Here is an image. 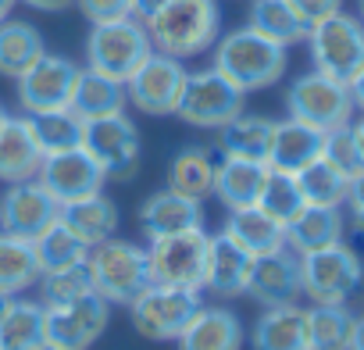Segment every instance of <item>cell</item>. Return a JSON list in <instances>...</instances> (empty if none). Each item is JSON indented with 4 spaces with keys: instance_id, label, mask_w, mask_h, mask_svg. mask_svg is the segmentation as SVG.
I'll use <instances>...</instances> for the list:
<instances>
[{
    "instance_id": "cell-1",
    "label": "cell",
    "mask_w": 364,
    "mask_h": 350,
    "mask_svg": "<svg viewBox=\"0 0 364 350\" xmlns=\"http://www.w3.org/2000/svg\"><path fill=\"white\" fill-rule=\"evenodd\" d=\"M143 26L157 54L186 61L215 47L222 33V11L218 0H164L154 15L143 18Z\"/></svg>"
},
{
    "instance_id": "cell-2",
    "label": "cell",
    "mask_w": 364,
    "mask_h": 350,
    "mask_svg": "<svg viewBox=\"0 0 364 350\" xmlns=\"http://www.w3.org/2000/svg\"><path fill=\"white\" fill-rule=\"evenodd\" d=\"M215 68L232 79L243 93L268 90L286 72V47L243 26L222 40H215Z\"/></svg>"
},
{
    "instance_id": "cell-3",
    "label": "cell",
    "mask_w": 364,
    "mask_h": 350,
    "mask_svg": "<svg viewBox=\"0 0 364 350\" xmlns=\"http://www.w3.org/2000/svg\"><path fill=\"white\" fill-rule=\"evenodd\" d=\"M154 54V43L146 36L143 18L125 15V18H111V22H93L90 36H86V68L129 83V75Z\"/></svg>"
},
{
    "instance_id": "cell-4",
    "label": "cell",
    "mask_w": 364,
    "mask_h": 350,
    "mask_svg": "<svg viewBox=\"0 0 364 350\" xmlns=\"http://www.w3.org/2000/svg\"><path fill=\"white\" fill-rule=\"evenodd\" d=\"M93 293L104 297L107 304H132L146 286H150V265H146V247L129 243V240H104L90 247L86 258Z\"/></svg>"
},
{
    "instance_id": "cell-5",
    "label": "cell",
    "mask_w": 364,
    "mask_h": 350,
    "mask_svg": "<svg viewBox=\"0 0 364 350\" xmlns=\"http://www.w3.org/2000/svg\"><path fill=\"white\" fill-rule=\"evenodd\" d=\"M360 282H364V261L343 240L300 254V290L314 304H346Z\"/></svg>"
},
{
    "instance_id": "cell-6",
    "label": "cell",
    "mask_w": 364,
    "mask_h": 350,
    "mask_svg": "<svg viewBox=\"0 0 364 350\" xmlns=\"http://www.w3.org/2000/svg\"><path fill=\"white\" fill-rule=\"evenodd\" d=\"M243 100H247V93L211 65L200 72H186L175 115L197 129H222L225 122L243 115Z\"/></svg>"
},
{
    "instance_id": "cell-7",
    "label": "cell",
    "mask_w": 364,
    "mask_h": 350,
    "mask_svg": "<svg viewBox=\"0 0 364 350\" xmlns=\"http://www.w3.org/2000/svg\"><path fill=\"white\" fill-rule=\"evenodd\" d=\"M307 47H311L314 72L350 86V79L364 68V22L336 11L318 26H311Z\"/></svg>"
},
{
    "instance_id": "cell-8",
    "label": "cell",
    "mask_w": 364,
    "mask_h": 350,
    "mask_svg": "<svg viewBox=\"0 0 364 350\" xmlns=\"http://www.w3.org/2000/svg\"><path fill=\"white\" fill-rule=\"evenodd\" d=\"M200 307H204L200 290H178V286H161V282H150L129 304L136 332L154 343H168V339L175 343Z\"/></svg>"
},
{
    "instance_id": "cell-9",
    "label": "cell",
    "mask_w": 364,
    "mask_h": 350,
    "mask_svg": "<svg viewBox=\"0 0 364 350\" xmlns=\"http://www.w3.org/2000/svg\"><path fill=\"white\" fill-rule=\"evenodd\" d=\"M150 282L178 286V290H200L204 293V272H208V233L190 229L175 236H157L146 247Z\"/></svg>"
},
{
    "instance_id": "cell-10",
    "label": "cell",
    "mask_w": 364,
    "mask_h": 350,
    "mask_svg": "<svg viewBox=\"0 0 364 350\" xmlns=\"http://www.w3.org/2000/svg\"><path fill=\"white\" fill-rule=\"evenodd\" d=\"M82 150L100 164L104 179L129 183L139 168L143 143H139V129L132 125V118H125V111H118V115H104V118L86 122Z\"/></svg>"
},
{
    "instance_id": "cell-11",
    "label": "cell",
    "mask_w": 364,
    "mask_h": 350,
    "mask_svg": "<svg viewBox=\"0 0 364 350\" xmlns=\"http://www.w3.org/2000/svg\"><path fill=\"white\" fill-rule=\"evenodd\" d=\"M286 107H289V118L307 122L321 132L339 129L353 118L350 86L321 72H304L300 79H293V86L286 90Z\"/></svg>"
},
{
    "instance_id": "cell-12",
    "label": "cell",
    "mask_w": 364,
    "mask_h": 350,
    "mask_svg": "<svg viewBox=\"0 0 364 350\" xmlns=\"http://www.w3.org/2000/svg\"><path fill=\"white\" fill-rule=\"evenodd\" d=\"M43 314H47V343L50 346L90 350L100 339V332L107 329L111 304L97 293H86V297L68 300V304H54V307L43 304Z\"/></svg>"
},
{
    "instance_id": "cell-13",
    "label": "cell",
    "mask_w": 364,
    "mask_h": 350,
    "mask_svg": "<svg viewBox=\"0 0 364 350\" xmlns=\"http://www.w3.org/2000/svg\"><path fill=\"white\" fill-rule=\"evenodd\" d=\"M182 83H186V68L178 58L168 54H150L125 83V97L132 107H139L143 115H175L178 97H182Z\"/></svg>"
},
{
    "instance_id": "cell-14",
    "label": "cell",
    "mask_w": 364,
    "mask_h": 350,
    "mask_svg": "<svg viewBox=\"0 0 364 350\" xmlns=\"http://www.w3.org/2000/svg\"><path fill=\"white\" fill-rule=\"evenodd\" d=\"M79 79V65L61 54H43L26 75H18V104L26 115L40 111H61L72 100Z\"/></svg>"
},
{
    "instance_id": "cell-15",
    "label": "cell",
    "mask_w": 364,
    "mask_h": 350,
    "mask_svg": "<svg viewBox=\"0 0 364 350\" xmlns=\"http://www.w3.org/2000/svg\"><path fill=\"white\" fill-rule=\"evenodd\" d=\"M61 218V204L43 190L40 179L11 183L0 197V233H11L22 240H36Z\"/></svg>"
},
{
    "instance_id": "cell-16",
    "label": "cell",
    "mask_w": 364,
    "mask_h": 350,
    "mask_svg": "<svg viewBox=\"0 0 364 350\" xmlns=\"http://www.w3.org/2000/svg\"><path fill=\"white\" fill-rule=\"evenodd\" d=\"M36 179L43 183V190H47L61 208L72 204V201H82V197L100 193L104 183H107L104 171H100V164H97L82 147L65 150V154H47Z\"/></svg>"
},
{
    "instance_id": "cell-17",
    "label": "cell",
    "mask_w": 364,
    "mask_h": 350,
    "mask_svg": "<svg viewBox=\"0 0 364 350\" xmlns=\"http://www.w3.org/2000/svg\"><path fill=\"white\" fill-rule=\"evenodd\" d=\"M247 297H254L264 307L300 300L304 297V290H300V258L289 247L254 258L250 279H247Z\"/></svg>"
},
{
    "instance_id": "cell-18",
    "label": "cell",
    "mask_w": 364,
    "mask_h": 350,
    "mask_svg": "<svg viewBox=\"0 0 364 350\" xmlns=\"http://www.w3.org/2000/svg\"><path fill=\"white\" fill-rule=\"evenodd\" d=\"M254 258L222 229L208 236V272H204V290L215 297H243L247 279H250Z\"/></svg>"
},
{
    "instance_id": "cell-19",
    "label": "cell",
    "mask_w": 364,
    "mask_h": 350,
    "mask_svg": "<svg viewBox=\"0 0 364 350\" xmlns=\"http://www.w3.org/2000/svg\"><path fill=\"white\" fill-rule=\"evenodd\" d=\"M139 226H143L146 240L190 233V229H204V201L182 197L175 190H161V193H154V197L143 201Z\"/></svg>"
},
{
    "instance_id": "cell-20",
    "label": "cell",
    "mask_w": 364,
    "mask_h": 350,
    "mask_svg": "<svg viewBox=\"0 0 364 350\" xmlns=\"http://www.w3.org/2000/svg\"><path fill=\"white\" fill-rule=\"evenodd\" d=\"M43 164V150L29 129V118H11L0 125V183H26L36 179Z\"/></svg>"
},
{
    "instance_id": "cell-21",
    "label": "cell",
    "mask_w": 364,
    "mask_h": 350,
    "mask_svg": "<svg viewBox=\"0 0 364 350\" xmlns=\"http://www.w3.org/2000/svg\"><path fill=\"white\" fill-rule=\"evenodd\" d=\"M268 161H247V157H225L218 161L215 171V197L222 201V208L236 211V208H254L261 201V190L268 183Z\"/></svg>"
},
{
    "instance_id": "cell-22",
    "label": "cell",
    "mask_w": 364,
    "mask_h": 350,
    "mask_svg": "<svg viewBox=\"0 0 364 350\" xmlns=\"http://www.w3.org/2000/svg\"><path fill=\"white\" fill-rule=\"evenodd\" d=\"M321 147H325V132H321V129H314V125H307V122H296V118L275 122L268 168L296 175L300 168H307L311 161L321 157Z\"/></svg>"
},
{
    "instance_id": "cell-23",
    "label": "cell",
    "mask_w": 364,
    "mask_h": 350,
    "mask_svg": "<svg viewBox=\"0 0 364 350\" xmlns=\"http://www.w3.org/2000/svg\"><path fill=\"white\" fill-rule=\"evenodd\" d=\"M178 350H243V325L229 307H200L175 339Z\"/></svg>"
},
{
    "instance_id": "cell-24",
    "label": "cell",
    "mask_w": 364,
    "mask_h": 350,
    "mask_svg": "<svg viewBox=\"0 0 364 350\" xmlns=\"http://www.w3.org/2000/svg\"><path fill=\"white\" fill-rule=\"evenodd\" d=\"M218 161H222L218 147H182L168 168V190L193 197V201H208L215 193Z\"/></svg>"
},
{
    "instance_id": "cell-25",
    "label": "cell",
    "mask_w": 364,
    "mask_h": 350,
    "mask_svg": "<svg viewBox=\"0 0 364 350\" xmlns=\"http://www.w3.org/2000/svg\"><path fill=\"white\" fill-rule=\"evenodd\" d=\"M254 350H311L307 346V307L275 304L254 322Z\"/></svg>"
},
{
    "instance_id": "cell-26",
    "label": "cell",
    "mask_w": 364,
    "mask_h": 350,
    "mask_svg": "<svg viewBox=\"0 0 364 350\" xmlns=\"http://www.w3.org/2000/svg\"><path fill=\"white\" fill-rule=\"evenodd\" d=\"M125 104H129L125 83L107 79V75H100L93 68H79V79H75L68 107L82 122H93V118H104V115H118V111H125Z\"/></svg>"
},
{
    "instance_id": "cell-27",
    "label": "cell",
    "mask_w": 364,
    "mask_h": 350,
    "mask_svg": "<svg viewBox=\"0 0 364 350\" xmlns=\"http://www.w3.org/2000/svg\"><path fill=\"white\" fill-rule=\"evenodd\" d=\"M47 346V314L43 300L11 297L0 314V350H43Z\"/></svg>"
},
{
    "instance_id": "cell-28",
    "label": "cell",
    "mask_w": 364,
    "mask_h": 350,
    "mask_svg": "<svg viewBox=\"0 0 364 350\" xmlns=\"http://www.w3.org/2000/svg\"><path fill=\"white\" fill-rule=\"evenodd\" d=\"M343 215L339 208H314L307 204L289 226H286V247L300 258V254H311V250H321L328 243H339L343 240Z\"/></svg>"
},
{
    "instance_id": "cell-29",
    "label": "cell",
    "mask_w": 364,
    "mask_h": 350,
    "mask_svg": "<svg viewBox=\"0 0 364 350\" xmlns=\"http://www.w3.org/2000/svg\"><path fill=\"white\" fill-rule=\"evenodd\" d=\"M225 233H229L250 258H261V254H272V250H282V247H286V226L275 222L272 215H264L257 204H254V208H236V211H229Z\"/></svg>"
},
{
    "instance_id": "cell-30",
    "label": "cell",
    "mask_w": 364,
    "mask_h": 350,
    "mask_svg": "<svg viewBox=\"0 0 364 350\" xmlns=\"http://www.w3.org/2000/svg\"><path fill=\"white\" fill-rule=\"evenodd\" d=\"M275 122L264 115H236L218 129V150L225 157H247V161H268L272 154Z\"/></svg>"
},
{
    "instance_id": "cell-31",
    "label": "cell",
    "mask_w": 364,
    "mask_h": 350,
    "mask_svg": "<svg viewBox=\"0 0 364 350\" xmlns=\"http://www.w3.org/2000/svg\"><path fill=\"white\" fill-rule=\"evenodd\" d=\"M61 222H65L86 247H97V243H104V240L114 236V229H118V208H114V204L104 197V190H100V193H93V197H82V201L65 204V208H61Z\"/></svg>"
},
{
    "instance_id": "cell-32",
    "label": "cell",
    "mask_w": 364,
    "mask_h": 350,
    "mask_svg": "<svg viewBox=\"0 0 364 350\" xmlns=\"http://www.w3.org/2000/svg\"><path fill=\"white\" fill-rule=\"evenodd\" d=\"M40 275H43V268H40L33 240L0 233V293L22 297L26 290H33L40 282Z\"/></svg>"
},
{
    "instance_id": "cell-33",
    "label": "cell",
    "mask_w": 364,
    "mask_h": 350,
    "mask_svg": "<svg viewBox=\"0 0 364 350\" xmlns=\"http://www.w3.org/2000/svg\"><path fill=\"white\" fill-rule=\"evenodd\" d=\"M43 54H47V43H43V36H40L36 26H29V22H11V18L0 22V75L18 79V75H26Z\"/></svg>"
},
{
    "instance_id": "cell-34",
    "label": "cell",
    "mask_w": 364,
    "mask_h": 350,
    "mask_svg": "<svg viewBox=\"0 0 364 350\" xmlns=\"http://www.w3.org/2000/svg\"><path fill=\"white\" fill-rule=\"evenodd\" d=\"M357 314L346 304H311L307 307V346L311 350H350Z\"/></svg>"
},
{
    "instance_id": "cell-35",
    "label": "cell",
    "mask_w": 364,
    "mask_h": 350,
    "mask_svg": "<svg viewBox=\"0 0 364 350\" xmlns=\"http://www.w3.org/2000/svg\"><path fill=\"white\" fill-rule=\"evenodd\" d=\"M29 118V129L47 154H65V150H75L82 147V132H86V122L72 111V107H61V111H40V115H26Z\"/></svg>"
},
{
    "instance_id": "cell-36",
    "label": "cell",
    "mask_w": 364,
    "mask_h": 350,
    "mask_svg": "<svg viewBox=\"0 0 364 350\" xmlns=\"http://www.w3.org/2000/svg\"><path fill=\"white\" fill-rule=\"evenodd\" d=\"M250 29H257L261 36H268L282 47L304 43L307 33H311L304 26V18L293 11L289 0H254L250 4Z\"/></svg>"
},
{
    "instance_id": "cell-37",
    "label": "cell",
    "mask_w": 364,
    "mask_h": 350,
    "mask_svg": "<svg viewBox=\"0 0 364 350\" xmlns=\"http://www.w3.org/2000/svg\"><path fill=\"white\" fill-rule=\"evenodd\" d=\"M296 183H300L304 201L314 204V208H343L346 204V193H350V179H346L339 168H332L325 157H318L307 168H300L296 171Z\"/></svg>"
},
{
    "instance_id": "cell-38",
    "label": "cell",
    "mask_w": 364,
    "mask_h": 350,
    "mask_svg": "<svg viewBox=\"0 0 364 350\" xmlns=\"http://www.w3.org/2000/svg\"><path fill=\"white\" fill-rule=\"evenodd\" d=\"M33 247H36V258H40V268L43 272H58V268H68V265H82L86 258H90V247L58 218L50 229H43L36 240H33Z\"/></svg>"
},
{
    "instance_id": "cell-39",
    "label": "cell",
    "mask_w": 364,
    "mask_h": 350,
    "mask_svg": "<svg viewBox=\"0 0 364 350\" xmlns=\"http://www.w3.org/2000/svg\"><path fill=\"white\" fill-rule=\"evenodd\" d=\"M257 208H261L264 215H272L275 222L289 226V222L307 208V201H304V193H300V183H296V175H289V171H275V168H272L268 183H264V190H261Z\"/></svg>"
},
{
    "instance_id": "cell-40",
    "label": "cell",
    "mask_w": 364,
    "mask_h": 350,
    "mask_svg": "<svg viewBox=\"0 0 364 350\" xmlns=\"http://www.w3.org/2000/svg\"><path fill=\"white\" fill-rule=\"evenodd\" d=\"M321 157L339 168L346 179H357L364 171V143L357 136V125H339V129H328L325 132V147H321Z\"/></svg>"
},
{
    "instance_id": "cell-41",
    "label": "cell",
    "mask_w": 364,
    "mask_h": 350,
    "mask_svg": "<svg viewBox=\"0 0 364 350\" xmlns=\"http://www.w3.org/2000/svg\"><path fill=\"white\" fill-rule=\"evenodd\" d=\"M40 290H43V304L54 307V304H68V300L93 293V279H90V268L82 261V265H68V268H58V272H43Z\"/></svg>"
},
{
    "instance_id": "cell-42",
    "label": "cell",
    "mask_w": 364,
    "mask_h": 350,
    "mask_svg": "<svg viewBox=\"0 0 364 350\" xmlns=\"http://www.w3.org/2000/svg\"><path fill=\"white\" fill-rule=\"evenodd\" d=\"M90 22H111L132 15V0H75Z\"/></svg>"
},
{
    "instance_id": "cell-43",
    "label": "cell",
    "mask_w": 364,
    "mask_h": 350,
    "mask_svg": "<svg viewBox=\"0 0 364 350\" xmlns=\"http://www.w3.org/2000/svg\"><path fill=\"white\" fill-rule=\"evenodd\" d=\"M293 4V11L304 18V26L311 29V26H318L321 18H328V15H336V11H343V0H289Z\"/></svg>"
},
{
    "instance_id": "cell-44",
    "label": "cell",
    "mask_w": 364,
    "mask_h": 350,
    "mask_svg": "<svg viewBox=\"0 0 364 350\" xmlns=\"http://www.w3.org/2000/svg\"><path fill=\"white\" fill-rule=\"evenodd\" d=\"M346 208H350V215H353V226H357V233L364 236V171L357 175V179H350Z\"/></svg>"
},
{
    "instance_id": "cell-45",
    "label": "cell",
    "mask_w": 364,
    "mask_h": 350,
    "mask_svg": "<svg viewBox=\"0 0 364 350\" xmlns=\"http://www.w3.org/2000/svg\"><path fill=\"white\" fill-rule=\"evenodd\" d=\"M18 4H29L36 11H65V8L75 4V0H18Z\"/></svg>"
},
{
    "instance_id": "cell-46",
    "label": "cell",
    "mask_w": 364,
    "mask_h": 350,
    "mask_svg": "<svg viewBox=\"0 0 364 350\" xmlns=\"http://www.w3.org/2000/svg\"><path fill=\"white\" fill-rule=\"evenodd\" d=\"M350 97H353V107L364 115V68L350 79Z\"/></svg>"
},
{
    "instance_id": "cell-47",
    "label": "cell",
    "mask_w": 364,
    "mask_h": 350,
    "mask_svg": "<svg viewBox=\"0 0 364 350\" xmlns=\"http://www.w3.org/2000/svg\"><path fill=\"white\" fill-rule=\"evenodd\" d=\"M161 4H164V0H132V15H136V18H146V15H154Z\"/></svg>"
},
{
    "instance_id": "cell-48",
    "label": "cell",
    "mask_w": 364,
    "mask_h": 350,
    "mask_svg": "<svg viewBox=\"0 0 364 350\" xmlns=\"http://www.w3.org/2000/svg\"><path fill=\"white\" fill-rule=\"evenodd\" d=\"M350 350H364V318H357V329H353V343Z\"/></svg>"
},
{
    "instance_id": "cell-49",
    "label": "cell",
    "mask_w": 364,
    "mask_h": 350,
    "mask_svg": "<svg viewBox=\"0 0 364 350\" xmlns=\"http://www.w3.org/2000/svg\"><path fill=\"white\" fill-rule=\"evenodd\" d=\"M18 4V0H0V22H4L8 15H11V8Z\"/></svg>"
},
{
    "instance_id": "cell-50",
    "label": "cell",
    "mask_w": 364,
    "mask_h": 350,
    "mask_svg": "<svg viewBox=\"0 0 364 350\" xmlns=\"http://www.w3.org/2000/svg\"><path fill=\"white\" fill-rule=\"evenodd\" d=\"M8 304H11V297H8V293H0V314L8 311Z\"/></svg>"
},
{
    "instance_id": "cell-51",
    "label": "cell",
    "mask_w": 364,
    "mask_h": 350,
    "mask_svg": "<svg viewBox=\"0 0 364 350\" xmlns=\"http://www.w3.org/2000/svg\"><path fill=\"white\" fill-rule=\"evenodd\" d=\"M357 136H360V143H364V118L357 122Z\"/></svg>"
},
{
    "instance_id": "cell-52",
    "label": "cell",
    "mask_w": 364,
    "mask_h": 350,
    "mask_svg": "<svg viewBox=\"0 0 364 350\" xmlns=\"http://www.w3.org/2000/svg\"><path fill=\"white\" fill-rule=\"evenodd\" d=\"M4 122H8V111H4V107H0V125H4Z\"/></svg>"
},
{
    "instance_id": "cell-53",
    "label": "cell",
    "mask_w": 364,
    "mask_h": 350,
    "mask_svg": "<svg viewBox=\"0 0 364 350\" xmlns=\"http://www.w3.org/2000/svg\"><path fill=\"white\" fill-rule=\"evenodd\" d=\"M360 22H364V0H360Z\"/></svg>"
},
{
    "instance_id": "cell-54",
    "label": "cell",
    "mask_w": 364,
    "mask_h": 350,
    "mask_svg": "<svg viewBox=\"0 0 364 350\" xmlns=\"http://www.w3.org/2000/svg\"><path fill=\"white\" fill-rule=\"evenodd\" d=\"M43 350H61V346H50V343H47V346H43Z\"/></svg>"
}]
</instances>
